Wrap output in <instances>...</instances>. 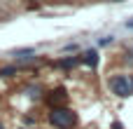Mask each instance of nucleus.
Here are the masks:
<instances>
[{
    "label": "nucleus",
    "instance_id": "nucleus-1",
    "mask_svg": "<svg viewBox=\"0 0 133 129\" xmlns=\"http://www.w3.org/2000/svg\"><path fill=\"white\" fill-rule=\"evenodd\" d=\"M108 87L115 96L129 99V96H133V75L131 73H117L108 80Z\"/></svg>",
    "mask_w": 133,
    "mask_h": 129
},
{
    "label": "nucleus",
    "instance_id": "nucleus-8",
    "mask_svg": "<svg viewBox=\"0 0 133 129\" xmlns=\"http://www.w3.org/2000/svg\"><path fill=\"white\" fill-rule=\"evenodd\" d=\"M126 28H133V19H129V21H126Z\"/></svg>",
    "mask_w": 133,
    "mask_h": 129
},
{
    "label": "nucleus",
    "instance_id": "nucleus-9",
    "mask_svg": "<svg viewBox=\"0 0 133 129\" xmlns=\"http://www.w3.org/2000/svg\"><path fill=\"white\" fill-rule=\"evenodd\" d=\"M112 129H124V127H122L119 122H115V125H112Z\"/></svg>",
    "mask_w": 133,
    "mask_h": 129
},
{
    "label": "nucleus",
    "instance_id": "nucleus-7",
    "mask_svg": "<svg viewBox=\"0 0 133 129\" xmlns=\"http://www.w3.org/2000/svg\"><path fill=\"white\" fill-rule=\"evenodd\" d=\"M9 75H16V66H5V68H0V78H9Z\"/></svg>",
    "mask_w": 133,
    "mask_h": 129
},
{
    "label": "nucleus",
    "instance_id": "nucleus-11",
    "mask_svg": "<svg viewBox=\"0 0 133 129\" xmlns=\"http://www.w3.org/2000/svg\"><path fill=\"white\" fill-rule=\"evenodd\" d=\"M0 129H5V127H2V122H0Z\"/></svg>",
    "mask_w": 133,
    "mask_h": 129
},
{
    "label": "nucleus",
    "instance_id": "nucleus-6",
    "mask_svg": "<svg viewBox=\"0 0 133 129\" xmlns=\"http://www.w3.org/2000/svg\"><path fill=\"white\" fill-rule=\"evenodd\" d=\"M12 54H14L16 59H30V56L35 54V49H33V47H26V49H14Z\"/></svg>",
    "mask_w": 133,
    "mask_h": 129
},
{
    "label": "nucleus",
    "instance_id": "nucleus-2",
    "mask_svg": "<svg viewBox=\"0 0 133 129\" xmlns=\"http://www.w3.org/2000/svg\"><path fill=\"white\" fill-rule=\"evenodd\" d=\"M49 122L56 129H72L77 125V115H75L70 108L56 106V108H51V113H49Z\"/></svg>",
    "mask_w": 133,
    "mask_h": 129
},
{
    "label": "nucleus",
    "instance_id": "nucleus-5",
    "mask_svg": "<svg viewBox=\"0 0 133 129\" xmlns=\"http://www.w3.org/2000/svg\"><path fill=\"white\" fill-rule=\"evenodd\" d=\"M77 63H82L79 56H68V59H61L56 66H58V68H72V66H77Z\"/></svg>",
    "mask_w": 133,
    "mask_h": 129
},
{
    "label": "nucleus",
    "instance_id": "nucleus-10",
    "mask_svg": "<svg viewBox=\"0 0 133 129\" xmlns=\"http://www.w3.org/2000/svg\"><path fill=\"white\" fill-rule=\"evenodd\" d=\"M112 2H124V0H112Z\"/></svg>",
    "mask_w": 133,
    "mask_h": 129
},
{
    "label": "nucleus",
    "instance_id": "nucleus-3",
    "mask_svg": "<svg viewBox=\"0 0 133 129\" xmlns=\"http://www.w3.org/2000/svg\"><path fill=\"white\" fill-rule=\"evenodd\" d=\"M65 99H68V92L63 89V87H56L49 96H47V101L51 103V108H56V106H61V103H65Z\"/></svg>",
    "mask_w": 133,
    "mask_h": 129
},
{
    "label": "nucleus",
    "instance_id": "nucleus-4",
    "mask_svg": "<svg viewBox=\"0 0 133 129\" xmlns=\"http://www.w3.org/2000/svg\"><path fill=\"white\" fill-rule=\"evenodd\" d=\"M79 61H82V63H87V66H91V68H96L101 59H98V52H96V49H87V52L79 56Z\"/></svg>",
    "mask_w": 133,
    "mask_h": 129
}]
</instances>
